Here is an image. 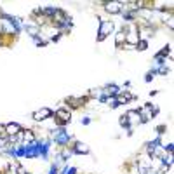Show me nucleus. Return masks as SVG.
I'll return each mask as SVG.
<instances>
[{
  "instance_id": "21",
  "label": "nucleus",
  "mask_w": 174,
  "mask_h": 174,
  "mask_svg": "<svg viewBox=\"0 0 174 174\" xmlns=\"http://www.w3.org/2000/svg\"><path fill=\"white\" fill-rule=\"evenodd\" d=\"M136 49H138V51H146V49H148V42H145V40H139V42L136 44Z\"/></svg>"
},
{
  "instance_id": "27",
  "label": "nucleus",
  "mask_w": 174,
  "mask_h": 174,
  "mask_svg": "<svg viewBox=\"0 0 174 174\" xmlns=\"http://www.w3.org/2000/svg\"><path fill=\"white\" fill-rule=\"evenodd\" d=\"M98 101H99V103H106V101H108V96L103 93V94H101V96L98 98Z\"/></svg>"
},
{
  "instance_id": "5",
  "label": "nucleus",
  "mask_w": 174,
  "mask_h": 174,
  "mask_svg": "<svg viewBox=\"0 0 174 174\" xmlns=\"http://www.w3.org/2000/svg\"><path fill=\"white\" fill-rule=\"evenodd\" d=\"M52 115H54V112H52V110L47 108V106H44V108L37 110V112H33L32 119L35 120V122H44V120L52 119Z\"/></svg>"
},
{
  "instance_id": "25",
  "label": "nucleus",
  "mask_w": 174,
  "mask_h": 174,
  "mask_svg": "<svg viewBox=\"0 0 174 174\" xmlns=\"http://www.w3.org/2000/svg\"><path fill=\"white\" fill-rule=\"evenodd\" d=\"M7 145H9V141H7V136H0V150H2V148H6Z\"/></svg>"
},
{
  "instance_id": "3",
  "label": "nucleus",
  "mask_w": 174,
  "mask_h": 174,
  "mask_svg": "<svg viewBox=\"0 0 174 174\" xmlns=\"http://www.w3.org/2000/svg\"><path fill=\"white\" fill-rule=\"evenodd\" d=\"M115 30V25L113 21H106V19H101L98 25V42H103L104 38L112 35Z\"/></svg>"
},
{
  "instance_id": "9",
  "label": "nucleus",
  "mask_w": 174,
  "mask_h": 174,
  "mask_svg": "<svg viewBox=\"0 0 174 174\" xmlns=\"http://www.w3.org/2000/svg\"><path fill=\"white\" fill-rule=\"evenodd\" d=\"M71 152H73V155H89V153H91V148H89V145H85V143L75 141L73 146H71Z\"/></svg>"
},
{
  "instance_id": "8",
  "label": "nucleus",
  "mask_w": 174,
  "mask_h": 174,
  "mask_svg": "<svg viewBox=\"0 0 174 174\" xmlns=\"http://www.w3.org/2000/svg\"><path fill=\"white\" fill-rule=\"evenodd\" d=\"M103 7L104 11L108 12V14H120L122 11V2H117V0H112V2H103Z\"/></svg>"
},
{
  "instance_id": "7",
  "label": "nucleus",
  "mask_w": 174,
  "mask_h": 174,
  "mask_svg": "<svg viewBox=\"0 0 174 174\" xmlns=\"http://www.w3.org/2000/svg\"><path fill=\"white\" fill-rule=\"evenodd\" d=\"M138 113H139L141 124H146V122H150V120L153 119V113H152V104H150V103H146L145 106H141V108L138 110Z\"/></svg>"
},
{
  "instance_id": "13",
  "label": "nucleus",
  "mask_w": 174,
  "mask_h": 174,
  "mask_svg": "<svg viewBox=\"0 0 174 174\" xmlns=\"http://www.w3.org/2000/svg\"><path fill=\"white\" fill-rule=\"evenodd\" d=\"M127 120H129L130 125L134 124H141V119H139V113H138V110H130V112H127Z\"/></svg>"
},
{
  "instance_id": "23",
  "label": "nucleus",
  "mask_w": 174,
  "mask_h": 174,
  "mask_svg": "<svg viewBox=\"0 0 174 174\" xmlns=\"http://www.w3.org/2000/svg\"><path fill=\"white\" fill-rule=\"evenodd\" d=\"M101 94H103V89H91L89 96H93V98H99Z\"/></svg>"
},
{
  "instance_id": "26",
  "label": "nucleus",
  "mask_w": 174,
  "mask_h": 174,
  "mask_svg": "<svg viewBox=\"0 0 174 174\" xmlns=\"http://www.w3.org/2000/svg\"><path fill=\"white\" fill-rule=\"evenodd\" d=\"M80 124L82 125H89V124H91V117H82Z\"/></svg>"
},
{
  "instance_id": "19",
  "label": "nucleus",
  "mask_w": 174,
  "mask_h": 174,
  "mask_svg": "<svg viewBox=\"0 0 174 174\" xmlns=\"http://www.w3.org/2000/svg\"><path fill=\"white\" fill-rule=\"evenodd\" d=\"M155 73H157V75L165 77V75H169V73H171V68H169L167 65H165V66H160V68H155Z\"/></svg>"
},
{
  "instance_id": "2",
  "label": "nucleus",
  "mask_w": 174,
  "mask_h": 174,
  "mask_svg": "<svg viewBox=\"0 0 174 174\" xmlns=\"http://www.w3.org/2000/svg\"><path fill=\"white\" fill-rule=\"evenodd\" d=\"M37 141H38V158L49 160L51 152H52V141H51V138L49 136L37 138Z\"/></svg>"
},
{
  "instance_id": "1",
  "label": "nucleus",
  "mask_w": 174,
  "mask_h": 174,
  "mask_svg": "<svg viewBox=\"0 0 174 174\" xmlns=\"http://www.w3.org/2000/svg\"><path fill=\"white\" fill-rule=\"evenodd\" d=\"M49 138H51V141H52V145L66 148L70 145V141L73 139V134H71L70 130H66V127H63V125H56L54 129L49 130Z\"/></svg>"
},
{
  "instance_id": "6",
  "label": "nucleus",
  "mask_w": 174,
  "mask_h": 174,
  "mask_svg": "<svg viewBox=\"0 0 174 174\" xmlns=\"http://www.w3.org/2000/svg\"><path fill=\"white\" fill-rule=\"evenodd\" d=\"M25 158H28V160L38 158V141L37 139L28 143V145H25Z\"/></svg>"
},
{
  "instance_id": "15",
  "label": "nucleus",
  "mask_w": 174,
  "mask_h": 174,
  "mask_svg": "<svg viewBox=\"0 0 174 174\" xmlns=\"http://www.w3.org/2000/svg\"><path fill=\"white\" fill-rule=\"evenodd\" d=\"M134 99V96L130 93H127V91H122V93L117 96V101H119V104H125V103H129V101H132Z\"/></svg>"
},
{
  "instance_id": "30",
  "label": "nucleus",
  "mask_w": 174,
  "mask_h": 174,
  "mask_svg": "<svg viewBox=\"0 0 174 174\" xmlns=\"http://www.w3.org/2000/svg\"><path fill=\"white\" fill-rule=\"evenodd\" d=\"M0 45H2V35H0Z\"/></svg>"
},
{
  "instance_id": "16",
  "label": "nucleus",
  "mask_w": 174,
  "mask_h": 174,
  "mask_svg": "<svg viewBox=\"0 0 174 174\" xmlns=\"http://www.w3.org/2000/svg\"><path fill=\"white\" fill-rule=\"evenodd\" d=\"M124 45H125V33L120 30V32L115 33V47H117V49H122Z\"/></svg>"
},
{
  "instance_id": "4",
  "label": "nucleus",
  "mask_w": 174,
  "mask_h": 174,
  "mask_svg": "<svg viewBox=\"0 0 174 174\" xmlns=\"http://www.w3.org/2000/svg\"><path fill=\"white\" fill-rule=\"evenodd\" d=\"M52 117H56L54 120H58V122H59L58 125H63V127H65V125L71 120V112L68 108H65V106H63V108H58V110H56Z\"/></svg>"
},
{
  "instance_id": "17",
  "label": "nucleus",
  "mask_w": 174,
  "mask_h": 174,
  "mask_svg": "<svg viewBox=\"0 0 174 174\" xmlns=\"http://www.w3.org/2000/svg\"><path fill=\"white\" fill-rule=\"evenodd\" d=\"M155 56H158V58H164V59H165L167 56L171 58V56H172V52H171V45H165V47H162V51H158Z\"/></svg>"
},
{
  "instance_id": "22",
  "label": "nucleus",
  "mask_w": 174,
  "mask_h": 174,
  "mask_svg": "<svg viewBox=\"0 0 174 174\" xmlns=\"http://www.w3.org/2000/svg\"><path fill=\"white\" fill-rule=\"evenodd\" d=\"M155 75H157V73H155V68H152V70H150L146 75H145V82H152Z\"/></svg>"
},
{
  "instance_id": "11",
  "label": "nucleus",
  "mask_w": 174,
  "mask_h": 174,
  "mask_svg": "<svg viewBox=\"0 0 174 174\" xmlns=\"http://www.w3.org/2000/svg\"><path fill=\"white\" fill-rule=\"evenodd\" d=\"M103 93L108 96V98H117L122 91H120L119 85H115V84H106V85L103 87Z\"/></svg>"
},
{
  "instance_id": "10",
  "label": "nucleus",
  "mask_w": 174,
  "mask_h": 174,
  "mask_svg": "<svg viewBox=\"0 0 174 174\" xmlns=\"http://www.w3.org/2000/svg\"><path fill=\"white\" fill-rule=\"evenodd\" d=\"M23 130V127L17 122H9V124L4 125V132H6V136H16Z\"/></svg>"
},
{
  "instance_id": "24",
  "label": "nucleus",
  "mask_w": 174,
  "mask_h": 174,
  "mask_svg": "<svg viewBox=\"0 0 174 174\" xmlns=\"http://www.w3.org/2000/svg\"><path fill=\"white\" fill-rule=\"evenodd\" d=\"M47 174H59V167H58V165H56L54 162L51 164V167H49V172Z\"/></svg>"
},
{
  "instance_id": "14",
  "label": "nucleus",
  "mask_w": 174,
  "mask_h": 174,
  "mask_svg": "<svg viewBox=\"0 0 174 174\" xmlns=\"http://www.w3.org/2000/svg\"><path fill=\"white\" fill-rule=\"evenodd\" d=\"M87 101V98H75V96H70V98H66V103H70L73 108H80L82 104Z\"/></svg>"
},
{
  "instance_id": "28",
  "label": "nucleus",
  "mask_w": 174,
  "mask_h": 174,
  "mask_svg": "<svg viewBox=\"0 0 174 174\" xmlns=\"http://www.w3.org/2000/svg\"><path fill=\"white\" fill-rule=\"evenodd\" d=\"M165 25H167V26L171 28V30H172V28H174V23H172V16H169V19H165Z\"/></svg>"
},
{
  "instance_id": "18",
  "label": "nucleus",
  "mask_w": 174,
  "mask_h": 174,
  "mask_svg": "<svg viewBox=\"0 0 174 174\" xmlns=\"http://www.w3.org/2000/svg\"><path fill=\"white\" fill-rule=\"evenodd\" d=\"M119 124H120V127H124V129H132V125L129 124V120H127V115H120L119 117Z\"/></svg>"
},
{
  "instance_id": "12",
  "label": "nucleus",
  "mask_w": 174,
  "mask_h": 174,
  "mask_svg": "<svg viewBox=\"0 0 174 174\" xmlns=\"http://www.w3.org/2000/svg\"><path fill=\"white\" fill-rule=\"evenodd\" d=\"M37 134H35V130L32 129H23V145H28V143H32L37 139Z\"/></svg>"
},
{
  "instance_id": "31",
  "label": "nucleus",
  "mask_w": 174,
  "mask_h": 174,
  "mask_svg": "<svg viewBox=\"0 0 174 174\" xmlns=\"http://www.w3.org/2000/svg\"><path fill=\"white\" fill-rule=\"evenodd\" d=\"M28 174H30V172H28Z\"/></svg>"
},
{
  "instance_id": "20",
  "label": "nucleus",
  "mask_w": 174,
  "mask_h": 174,
  "mask_svg": "<svg viewBox=\"0 0 174 174\" xmlns=\"http://www.w3.org/2000/svg\"><path fill=\"white\" fill-rule=\"evenodd\" d=\"M106 104H108L112 110H115V108H119L120 104H119V101H117V98H108V101H106Z\"/></svg>"
},
{
  "instance_id": "29",
  "label": "nucleus",
  "mask_w": 174,
  "mask_h": 174,
  "mask_svg": "<svg viewBox=\"0 0 174 174\" xmlns=\"http://www.w3.org/2000/svg\"><path fill=\"white\" fill-rule=\"evenodd\" d=\"M146 174H160V172H158V171H155V169H148Z\"/></svg>"
}]
</instances>
